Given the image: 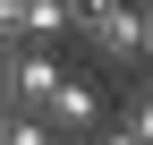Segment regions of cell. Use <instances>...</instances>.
<instances>
[{
    "label": "cell",
    "instance_id": "1",
    "mask_svg": "<svg viewBox=\"0 0 153 145\" xmlns=\"http://www.w3.org/2000/svg\"><path fill=\"white\" fill-rule=\"evenodd\" d=\"M68 43L85 51L102 77H128V68L145 77V17L128 9V0H111V9H94V17H76V34H68Z\"/></svg>",
    "mask_w": 153,
    "mask_h": 145
},
{
    "label": "cell",
    "instance_id": "2",
    "mask_svg": "<svg viewBox=\"0 0 153 145\" xmlns=\"http://www.w3.org/2000/svg\"><path fill=\"white\" fill-rule=\"evenodd\" d=\"M60 77H68L60 51H26V43H17V60L0 68V102H9L17 120H43V111H51V94H60Z\"/></svg>",
    "mask_w": 153,
    "mask_h": 145
},
{
    "label": "cell",
    "instance_id": "3",
    "mask_svg": "<svg viewBox=\"0 0 153 145\" xmlns=\"http://www.w3.org/2000/svg\"><path fill=\"white\" fill-rule=\"evenodd\" d=\"M102 94H94V77H60V94H51V111H43V128L60 137V145H94L102 137Z\"/></svg>",
    "mask_w": 153,
    "mask_h": 145
},
{
    "label": "cell",
    "instance_id": "4",
    "mask_svg": "<svg viewBox=\"0 0 153 145\" xmlns=\"http://www.w3.org/2000/svg\"><path fill=\"white\" fill-rule=\"evenodd\" d=\"M60 34H76L68 0H17V43H26V51H51Z\"/></svg>",
    "mask_w": 153,
    "mask_h": 145
},
{
    "label": "cell",
    "instance_id": "5",
    "mask_svg": "<svg viewBox=\"0 0 153 145\" xmlns=\"http://www.w3.org/2000/svg\"><path fill=\"white\" fill-rule=\"evenodd\" d=\"M9 60H17V17L0 9V68H9Z\"/></svg>",
    "mask_w": 153,
    "mask_h": 145
},
{
    "label": "cell",
    "instance_id": "6",
    "mask_svg": "<svg viewBox=\"0 0 153 145\" xmlns=\"http://www.w3.org/2000/svg\"><path fill=\"white\" fill-rule=\"evenodd\" d=\"M94 145H128V137H119V128H111V120H102V137H94Z\"/></svg>",
    "mask_w": 153,
    "mask_h": 145
},
{
    "label": "cell",
    "instance_id": "7",
    "mask_svg": "<svg viewBox=\"0 0 153 145\" xmlns=\"http://www.w3.org/2000/svg\"><path fill=\"white\" fill-rule=\"evenodd\" d=\"M136 17H145V9H136ZM145 68H153V17H145Z\"/></svg>",
    "mask_w": 153,
    "mask_h": 145
},
{
    "label": "cell",
    "instance_id": "8",
    "mask_svg": "<svg viewBox=\"0 0 153 145\" xmlns=\"http://www.w3.org/2000/svg\"><path fill=\"white\" fill-rule=\"evenodd\" d=\"M9 120H17V111H9V102H0V137H9Z\"/></svg>",
    "mask_w": 153,
    "mask_h": 145
},
{
    "label": "cell",
    "instance_id": "9",
    "mask_svg": "<svg viewBox=\"0 0 153 145\" xmlns=\"http://www.w3.org/2000/svg\"><path fill=\"white\" fill-rule=\"evenodd\" d=\"M128 9H145V17H153V0H128Z\"/></svg>",
    "mask_w": 153,
    "mask_h": 145
}]
</instances>
